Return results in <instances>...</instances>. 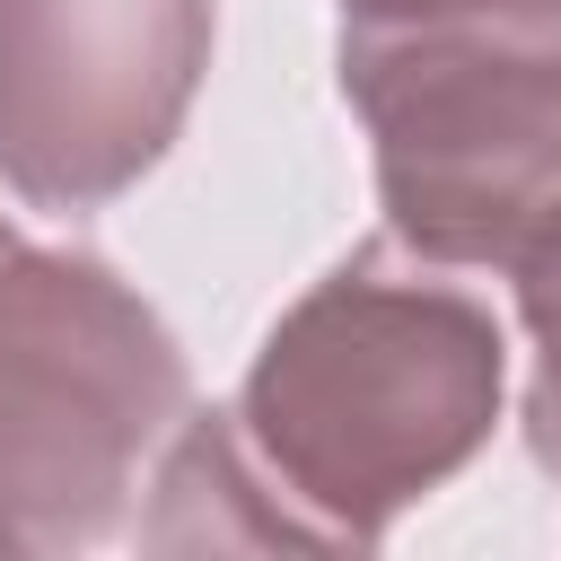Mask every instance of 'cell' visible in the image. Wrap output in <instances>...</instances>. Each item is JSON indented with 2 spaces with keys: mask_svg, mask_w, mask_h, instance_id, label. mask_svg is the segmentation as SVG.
<instances>
[{
  "mask_svg": "<svg viewBox=\"0 0 561 561\" xmlns=\"http://www.w3.org/2000/svg\"><path fill=\"white\" fill-rule=\"evenodd\" d=\"M500 386L491 298L386 228L263 333L228 421L298 543H377L491 438Z\"/></svg>",
  "mask_w": 561,
  "mask_h": 561,
  "instance_id": "cell-1",
  "label": "cell"
},
{
  "mask_svg": "<svg viewBox=\"0 0 561 561\" xmlns=\"http://www.w3.org/2000/svg\"><path fill=\"white\" fill-rule=\"evenodd\" d=\"M9 245H18V237H9V219H0V254H9Z\"/></svg>",
  "mask_w": 561,
  "mask_h": 561,
  "instance_id": "cell-7",
  "label": "cell"
},
{
  "mask_svg": "<svg viewBox=\"0 0 561 561\" xmlns=\"http://www.w3.org/2000/svg\"><path fill=\"white\" fill-rule=\"evenodd\" d=\"M210 70V0H0V184L88 210L140 184Z\"/></svg>",
  "mask_w": 561,
  "mask_h": 561,
  "instance_id": "cell-4",
  "label": "cell"
},
{
  "mask_svg": "<svg viewBox=\"0 0 561 561\" xmlns=\"http://www.w3.org/2000/svg\"><path fill=\"white\" fill-rule=\"evenodd\" d=\"M517 280V316H526V342H535V377H526V438H535V465L561 482V245H543Z\"/></svg>",
  "mask_w": 561,
  "mask_h": 561,
  "instance_id": "cell-5",
  "label": "cell"
},
{
  "mask_svg": "<svg viewBox=\"0 0 561 561\" xmlns=\"http://www.w3.org/2000/svg\"><path fill=\"white\" fill-rule=\"evenodd\" d=\"M184 421V351L79 245L0 254V552L123 526Z\"/></svg>",
  "mask_w": 561,
  "mask_h": 561,
  "instance_id": "cell-3",
  "label": "cell"
},
{
  "mask_svg": "<svg viewBox=\"0 0 561 561\" xmlns=\"http://www.w3.org/2000/svg\"><path fill=\"white\" fill-rule=\"evenodd\" d=\"M412 9H447V0H342V18H412Z\"/></svg>",
  "mask_w": 561,
  "mask_h": 561,
  "instance_id": "cell-6",
  "label": "cell"
},
{
  "mask_svg": "<svg viewBox=\"0 0 561 561\" xmlns=\"http://www.w3.org/2000/svg\"><path fill=\"white\" fill-rule=\"evenodd\" d=\"M342 96L403 245L482 272L561 245V0L342 18Z\"/></svg>",
  "mask_w": 561,
  "mask_h": 561,
  "instance_id": "cell-2",
  "label": "cell"
}]
</instances>
